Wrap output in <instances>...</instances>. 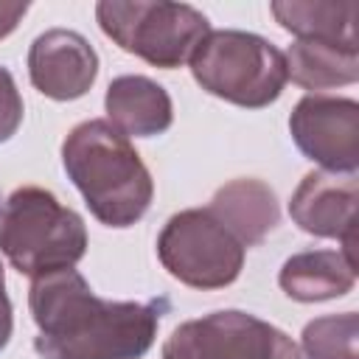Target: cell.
I'll return each instance as SVG.
<instances>
[{
	"instance_id": "obj_1",
	"label": "cell",
	"mask_w": 359,
	"mask_h": 359,
	"mask_svg": "<svg viewBox=\"0 0 359 359\" xmlns=\"http://www.w3.org/2000/svg\"><path fill=\"white\" fill-rule=\"evenodd\" d=\"M168 306V297L104 300L73 266L31 278L28 289L42 359H140Z\"/></svg>"
},
{
	"instance_id": "obj_2",
	"label": "cell",
	"mask_w": 359,
	"mask_h": 359,
	"mask_svg": "<svg viewBox=\"0 0 359 359\" xmlns=\"http://www.w3.org/2000/svg\"><path fill=\"white\" fill-rule=\"evenodd\" d=\"M62 165L101 224L123 230L146 216L154 180L129 137L109 121L76 123L62 143Z\"/></svg>"
},
{
	"instance_id": "obj_3",
	"label": "cell",
	"mask_w": 359,
	"mask_h": 359,
	"mask_svg": "<svg viewBox=\"0 0 359 359\" xmlns=\"http://www.w3.org/2000/svg\"><path fill=\"white\" fill-rule=\"evenodd\" d=\"M0 252L28 278L76 266L87 252L84 219L48 188H14L0 199Z\"/></svg>"
},
{
	"instance_id": "obj_4",
	"label": "cell",
	"mask_w": 359,
	"mask_h": 359,
	"mask_svg": "<svg viewBox=\"0 0 359 359\" xmlns=\"http://www.w3.org/2000/svg\"><path fill=\"white\" fill-rule=\"evenodd\" d=\"M188 65L194 81L205 93L244 109L275 104L289 81L283 50L269 39L238 28L210 31L196 45Z\"/></svg>"
},
{
	"instance_id": "obj_5",
	"label": "cell",
	"mask_w": 359,
	"mask_h": 359,
	"mask_svg": "<svg viewBox=\"0 0 359 359\" xmlns=\"http://www.w3.org/2000/svg\"><path fill=\"white\" fill-rule=\"evenodd\" d=\"M95 20L121 50L163 70L182 67L210 34L199 8L168 0H101Z\"/></svg>"
},
{
	"instance_id": "obj_6",
	"label": "cell",
	"mask_w": 359,
	"mask_h": 359,
	"mask_svg": "<svg viewBox=\"0 0 359 359\" xmlns=\"http://www.w3.org/2000/svg\"><path fill=\"white\" fill-rule=\"evenodd\" d=\"M241 241L208 210L188 208L174 213L157 236V258L171 278L191 289H224L238 280L244 266Z\"/></svg>"
},
{
	"instance_id": "obj_7",
	"label": "cell",
	"mask_w": 359,
	"mask_h": 359,
	"mask_svg": "<svg viewBox=\"0 0 359 359\" xmlns=\"http://www.w3.org/2000/svg\"><path fill=\"white\" fill-rule=\"evenodd\" d=\"M289 345L292 337L272 323L222 309L177 325L163 345V359H278Z\"/></svg>"
},
{
	"instance_id": "obj_8",
	"label": "cell",
	"mask_w": 359,
	"mask_h": 359,
	"mask_svg": "<svg viewBox=\"0 0 359 359\" xmlns=\"http://www.w3.org/2000/svg\"><path fill=\"white\" fill-rule=\"evenodd\" d=\"M289 135L303 157L331 174L359 168V104L345 95L309 93L289 115Z\"/></svg>"
},
{
	"instance_id": "obj_9",
	"label": "cell",
	"mask_w": 359,
	"mask_h": 359,
	"mask_svg": "<svg viewBox=\"0 0 359 359\" xmlns=\"http://www.w3.org/2000/svg\"><path fill=\"white\" fill-rule=\"evenodd\" d=\"M356 202L359 182L356 174H331V171H309L289 199L292 222L317 238L342 241V255L353 258V230H356Z\"/></svg>"
},
{
	"instance_id": "obj_10",
	"label": "cell",
	"mask_w": 359,
	"mask_h": 359,
	"mask_svg": "<svg viewBox=\"0 0 359 359\" xmlns=\"http://www.w3.org/2000/svg\"><path fill=\"white\" fill-rule=\"evenodd\" d=\"M98 76V53L70 28H50L28 48V79L53 101H76L90 93Z\"/></svg>"
},
{
	"instance_id": "obj_11",
	"label": "cell",
	"mask_w": 359,
	"mask_h": 359,
	"mask_svg": "<svg viewBox=\"0 0 359 359\" xmlns=\"http://www.w3.org/2000/svg\"><path fill=\"white\" fill-rule=\"evenodd\" d=\"M107 121L123 137H154L171 129L174 104L163 84L149 76H118L109 81L104 95Z\"/></svg>"
},
{
	"instance_id": "obj_12",
	"label": "cell",
	"mask_w": 359,
	"mask_h": 359,
	"mask_svg": "<svg viewBox=\"0 0 359 359\" xmlns=\"http://www.w3.org/2000/svg\"><path fill=\"white\" fill-rule=\"evenodd\" d=\"M208 210L241 241V247H258L280 222V205L275 191L261 180H230L222 185Z\"/></svg>"
},
{
	"instance_id": "obj_13",
	"label": "cell",
	"mask_w": 359,
	"mask_h": 359,
	"mask_svg": "<svg viewBox=\"0 0 359 359\" xmlns=\"http://www.w3.org/2000/svg\"><path fill=\"white\" fill-rule=\"evenodd\" d=\"M356 283V264L339 250H303L283 261L278 286L297 303H323L342 297Z\"/></svg>"
},
{
	"instance_id": "obj_14",
	"label": "cell",
	"mask_w": 359,
	"mask_h": 359,
	"mask_svg": "<svg viewBox=\"0 0 359 359\" xmlns=\"http://www.w3.org/2000/svg\"><path fill=\"white\" fill-rule=\"evenodd\" d=\"M275 22L297 39L331 42L342 48L356 45V0H275L269 3Z\"/></svg>"
},
{
	"instance_id": "obj_15",
	"label": "cell",
	"mask_w": 359,
	"mask_h": 359,
	"mask_svg": "<svg viewBox=\"0 0 359 359\" xmlns=\"http://www.w3.org/2000/svg\"><path fill=\"white\" fill-rule=\"evenodd\" d=\"M283 56H286V76L309 93L345 87L359 79V48L294 39Z\"/></svg>"
},
{
	"instance_id": "obj_16",
	"label": "cell",
	"mask_w": 359,
	"mask_h": 359,
	"mask_svg": "<svg viewBox=\"0 0 359 359\" xmlns=\"http://www.w3.org/2000/svg\"><path fill=\"white\" fill-rule=\"evenodd\" d=\"M359 339V317L356 311L325 314L306 323L300 342L303 359H359L356 353Z\"/></svg>"
},
{
	"instance_id": "obj_17",
	"label": "cell",
	"mask_w": 359,
	"mask_h": 359,
	"mask_svg": "<svg viewBox=\"0 0 359 359\" xmlns=\"http://www.w3.org/2000/svg\"><path fill=\"white\" fill-rule=\"evenodd\" d=\"M22 112H25V104L17 90V81L11 70L0 65V143H8L17 135L22 123Z\"/></svg>"
},
{
	"instance_id": "obj_18",
	"label": "cell",
	"mask_w": 359,
	"mask_h": 359,
	"mask_svg": "<svg viewBox=\"0 0 359 359\" xmlns=\"http://www.w3.org/2000/svg\"><path fill=\"white\" fill-rule=\"evenodd\" d=\"M11 300L6 294V269H3V261H0V351L8 345L11 339V331H14V317H11Z\"/></svg>"
},
{
	"instance_id": "obj_19",
	"label": "cell",
	"mask_w": 359,
	"mask_h": 359,
	"mask_svg": "<svg viewBox=\"0 0 359 359\" xmlns=\"http://www.w3.org/2000/svg\"><path fill=\"white\" fill-rule=\"evenodd\" d=\"M28 11V3H20V0H0V39H6L17 25L20 20L25 17Z\"/></svg>"
},
{
	"instance_id": "obj_20",
	"label": "cell",
	"mask_w": 359,
	"mask_h": 359,
	"mask_svg": "<svg viewBox=\"0 0 359 359\" xmlns=\"http://www.w3.org/2000/svg\"><path fill=\"white\" fill-rule=\"evenodd\" d=\"M278 359H303V353H300V348L292 342V345H289V348H286V351H283Z\"/></svg>"
}]
</instances>
